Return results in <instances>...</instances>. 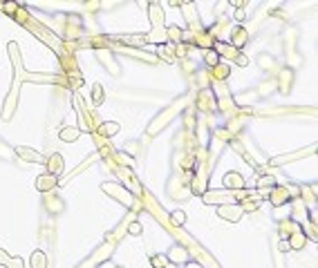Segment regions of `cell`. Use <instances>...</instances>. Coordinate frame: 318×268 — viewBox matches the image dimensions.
<instances>
[{
    "mask_svg": "<svg viewBox=\"0 0 318 268\" xmlns=\"http://www.w3.org/2000/svg\"><path fill=\"white\" fill-rule=\"evenodd\" d=\"M9 54H11V63H14V83H11V92L7 96L5 103V112H2V119H11L16 110V101H18V81L25 76V69H23V60H20V54H18V43H9Z\"/></svg>",
    "mask_w": 318,
    "mask_h": 268,
    "instance_id": "1",
    "label": "cell"
},
{
    "mask_svg": "<svg viewBox=\"0 0 318 268\" xmlns=\"http://www.w3.org/2000/svg\"><path fill=\"white\" fill-rule=\"evenodd\" d=\"M16 154L23 161H27V163H45V161H47L43 154H38V152L32 150V148H16Z\"/></svg>",
    "mask_w": 318,
    "mask_h": 268,
    "instance_id": "2",
    "label": "cell"
},
{
    "mask_svg": "<svg viewBox=\"0 0 318 268\" xmlns=\"http://www.w3.org/2000/svg\"><path fill=\"white\" fill-rule=\"evenodd\" d=\"M217 214H220V217H224V219H229V221H238L242 217V208H240V206H235V204L220 206V208H217Z\"/></svg>",
    "mask_w": 318,
    "mask_h": 268,
    "instance_id": "3",
    "label": "cell"
},
{
    "mask_svg": "<svg viewBox=\"0 0 318 268\" xmlns=\"http://www.w3.org/2000/svg\"><path fill=\"white\" fill-rule=\"evenodd\" d=\"M45 166H47V170H49V175H54V177H59L61 172H63V156L61 154H52L47 161H45Z\"/></svg>",
    "mask_w": 318,
    "mask_h": 268,
    "instance_id": "4",
    "label": "cell"
},
{
    "mask_svg": "<svg viewBox=\"0 0 318 268\" xmlns=\"http://www.w3.org/2000/svg\"><path fill=\"white\" fill-rule=\"evenodd\" d=\"M54 185H56V177L54 175H43V177H38V179H36V188H38L40 192L52 190Z\"/></svg>",
    "mask_w": 318,
    "mask_h": 268,
    "instance_id": "5",
    "label": "cell"
},
{
    "mask_svg": "<svg viewBox=\"0 0 318 268\" xmlns=\"http://www.w3.org/2000/svg\"><path fill=\"white\" fill-rule=\"evenodd\" d=\"M103 190L110 192V195H117L119 201H123V204H130V195H128L126 190H121L119 185H110V183H103Z\"/></svg>",
    "mask_w": 318,
    "mask_h": 268,
    "instance_id": "6",
    "label": "cell"
},
{
    "mask_svg": "<svg viewBox=\"0 0 318 268\" xmlns=\"http://www.w3.org/2000/svg\"><path fill=\"white\" fill-rule=\"evenodd\" d=\"M224 185L226 188H245V181H242L240 175H235V172H229L224 177Z\"/></svg>",
    "mask_w": 318,
    "mask_h": 268,
    "instance_id": "7",
    "label": "cell"
},
{
    "mask_svg": "<svg viewBox=\"0 0 318 268\" xmlns=\"http://www.w3.org/2000/svg\"><path fill=\"white\" fill-rule=\"evenodd\" d=\"M78 134H81V132H78V127H65V130H61V141H76L78 139Z\"/></svg>",
    "mask_w": 318,
    "mask_h": 268,
    "instance_id": "8",
    "label": "cell"
},
{
    "mask_svg": "<svg viewBox=\"0 0 318 268\" xmlns=\"http://www.w3.org/2000/svg\"><path fill=\"white\" fill-rule=\"evenodd\" d=\"M45 253L43 250H36L34 255H32V268H45Z\"/></svg>",
    "mask_w": 318,
    "mask_h": 268,
    "instance_id": "9",
    "label": "cell"
},
{
    "mask_svg": "<svg viewBox=\"0 0 318 268\" xmlns=\"http://www.w3.org/2000/svg\"><path fill=\"white\" fill-rule=\"evenodd\" d=\"M101 132H103V134H110V137H112V134H117V132H119V125H117V123H103Z\"/></svg>",
    "mask_w": 318,
    "mask_h": 268,
    "instance_id": "10",
    "label": "cell"
},
{
    "mask_svg": "<svg viewBox=\"0 0 318 268\" xmlns=\"http://www.w3.org/2000/svg\"><path fill=\"white\" fill-rule=\"evenodd\" d=\"M7 268H25V262L20 257H9V262H7Z\"/></svg>",
    "mask_w": 318,
    "mask_h": 268,
    "instance_id": "11",
    "label": "cell"
},
{
    "mask_svg": "<svg viewBox=\"0 0 318 268\" xmlns=\"http://www.w3.org/2000/svg\"><path fill=\"white\" fill-rule=\"evenodd\" d=\"M94 105H101V101H103V89H101V85H94Z\"/></svg>",
    "mask_w": 318,
    "mask_h": 268,
    "instance_id": "12",
    "label": "cell"
},
{
    "mask_svg": "<svg viewBox=\"0 0 318 268\" xmlns=\"http://www.w3.org/2000/svg\"><path fill=\"white\" fill-rule=\"evenodd\" d=\"M184 221H186V214L184 212H173V224H184Z\"/></svg>",
    "mask_w": 318,
    "mask_h": 268,
    "instance_id": "13",
    "label": "cell"
},
{
    "mask_svg": "<svg viewBox=\"0 0 318 268\" xmlns=\"http://www.w3.org/2000/svg\"><path fill=\"white\" fill-rule=\"evenodd\" d=\"M7 262H9V255L0 248V264H2V266H7Z\"/></svg>",
    "mask_w": 318,
    "mask_h": 268,
    "instance_id": "14",
    "label": "cell"
},
{
    "mask_svg": "<svg viewBox=\"0 0 318 268\" xmlns=\"http://www.w3.org/2000/svg\"><path fill=\"white\" fill-rule=\"evenodd\" d=\"M206 60H209L211 65H215V63H217V56H215V52H209V54H206Z\"/></svg>",
    "mask_w": 318,
    "mask_h": 268,
    "instance_id": "15",
    "label": "cell"
},
{
    "mask_svg": "<svg viewBox=\"0 0 318 268\" xmlns=\"http://www.w3.org/2000/svg\"><path fill=\"white\" fill-rule=\"evenodd\" d=\"M215 72H217V76H220V78H224L226 74H229V69H226L224 65H220V67H215Z\"/></svg>",
    "mask_w": 318,
    "mask_h": 268,
    "instance_id": "16",
    "label": "cell"
},
{
    "mask_svg": "<svg viewBox=\"0 0 318 268\" xmlns=\"http://www.w3.org/2000/svg\"><path fill=\"white\" fill-rule=\"evenodd\" d=\"M130 233L132 235H139V233H141V226H139V224H132L130 226Z\"/></svg>",
    "mask_w": 318,
    "mask_h": 268,
    "instance_id": "17",
    "label": "cell"
},
{
    "mask_svg": "<svg viewBox=\"0 0 318 268\" xmlns=\"http://www.w3.org/2000/svg\"><path fill=\"white\" fill-rule=\"evenodd\" d=\"M188 268H200V266H197V264H188Z\"/></svg>",
    "mask_w": 318,
    "mask_h": 268,
    "instance_id": "18",
    "label": "cell"
}]
</instances>
